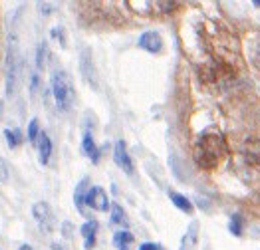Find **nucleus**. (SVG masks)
I'll use <instances>...</instances> for the list:
<instances>
[{"label":"nucleus","mask_w":260,"mask_h":250,"mask_svg":"<svg viewBox=\"0 0 260 250\" xmlns=\"http://www.w3.org/2000/svg\"><path fill=\"white\" fill-rule=\"evenodd\" d=\"M224 155H226V145H224L222 135L218 133H203L193 149L195 163L205 171L216 169Z\"/></svg>","instance_id":"f257e3e1"},{"label":"nucleus","mask_w":260,"mask_h":250,"mask_svg":"<svg viewBox=\"0 0 260 250\" xmlns=\"http://www.w3.org/2000/svg\"><path fill=\"white\" fill-rule=\"evenodd\" d=\"M52 94L60 111H68L74 103V88L70 78L64 72H54L52 76Z\"/></svg>","instance_id":"f03ea898"},{"label":"nucleus","mask_w":260,"mask_h":250,"mask_svg":"<svg viewBox=\"0 0 260 250\" xmlns=\"http://www.w3.org/2000/svg\"><path fill=\"white\" fill-rule=\"evenodd\" d=\"M16 76H18V48H16L14 36H10L8 50H6V96L14 94Z\"/></svg>","instance_id":"7ed1b4c3"},{"label":"nucleus","mask_w":260,"mask_h":250,"mask_svg":"<svg viewBox=\"0 0 260 250\" xmlns=\"http://www.w3.org/2000/svg\"><path fill=\"white\" fill-rule=\"evenodd\" d=\"M113 161L115 165L125 173V175H133V161L129 157V151L125 141H117L115 147H113Z\"/></svg>","instance_id":"20e7f679"},{"label":"nucleus","mask_w":260,"mask_h":250,"mask_svg":"<svg viewBox=\"0 0 260 250\" xmlns=\"http://www.w3.org/2000/svg\"><path fill=\"white\" fill-rule=\"evenodd\" d=\"M86 204L92 206L94 210H100V212L109 208V200H107V195H105V191L102 187H92L86 193Z\"/></svg>","instance_id":"39448f33"},{"label":"nucleus","mask_w":260,"mask_h":250,"mask_svg":"<svg viewBox=\"0 0 260 250\" xmlns=\"http://www.w3.org/2000/svg\"><path fill=\"white\" fill-rule=\"evenodd\" d=\"M139 48H143L145 52H151V54H159L163 50V40H161L159 32H155V30L143 32L139 36Z\"/></svg>","instance_id":"423d86ee"},{"label":"nucleus","mask_w":260,"mask_h":250,"mask_svg":"<svg viewBox=\"0 0 260 250\" xmlns=\"http://www.w3.org/2000/svg\"><path fill=\"white\" fill-rule=\"evenodd\" d=\"M197 246H199V222L193 220L181 238V248L179 250H197Z\"/></svg>","instance_id":"0eeeda50"},{"label":"nucleus","mask_w":260,"mask_h":250,"mask_svg":"<svg viewBox=\"0 0 260 250\" xmlns=\"http://www.w3.org/2000/svg\"><path fill=\"white\" fill-rule=\"evenodd\" d=\"M80 68L84 72V80L94 88L98 90V80H96V70H94V64H92V58H90V50H86L82 54V60H80Z\"/></svg>","instance_id":"6e6552de"},{"label":"nucleus","mask_w":260,"mask_h":250,"mask_svg":"<svg viewBox=\"0 0 260 250\" xmlns=\"http://www.w3.org/2000/svg\"><path fill=\"white\" fill-rule=\"evenodd\" d=\"M96 234H98V222L96 220H88L82 226V236H84V246L92 250L96 246Z\"/></svg>","instance_id":"1a4fd4ad"},{"label":"nucleus","mask_w":260,"mask_h":250,"mask_svg":"<svg viewBox=\"0 0 260 250\" xmlns=\"http://www.w3.org/2000/svg\"><path fill=\"white\" fill-rule=\"evenodd\" d=\"M36 145H38V157H40V163L46 165V163L50 161V155H52V141H50V137H48L46 133H40Z\"/></svg>","instance_id":"9d476101"},{"label":"nucleus","mask_w":260,"mask_h":250,"mask_svg":"<svg viewBox=\"0 0 260 250\" xmlns=\"http://www.w3.org/2000/svg\"><path fill=\"white\" fill-rule=\"evenodd\" d=\"M244 157L248 163L260 167V139H248L244 145Z\"/></svg>","instance_id":"9b49d317"},{"label":"nucleus","mask_w":260,"mask_h":250,"mask_svg":"<svg viewBox=\"0 0 260 250\" xmlns=\"http://www.w3.org/2000/svg\"><path fill=\"white\" fill-rule=\"evenodd\" d=\"M82 151H84L86 157H90L92 163H100V149L96 147V143H94L90 133H86L84 139H82Z\"/></svg>","instance_id":"f8f14e48"},{"label":"nucleus","mask_w":260,"mask_h":250,"mask_svg":"<svg viewBox=\"0 0 260 250\" xmlns=\"http://www.w3.org/2000/svg\"><path fill=\"white\" fill-rule=\"evenodd\" d=\"M32 214H34V218H36L44 228H48V226H46L48 220L52 222V216H50L52 212H50V206H48L46 202H36V204L32 206Z\"/></svg>","instance_id":"ddd939ff"},{"label":"nucleus","mask_w":260,"mask_h":250,"mask_svg":"<svg viewBox=\"0 0 260 250\" xmlns=\"http://www.w3.org/2000/svg\"><path fill=\"white\" fill-rule=\"evenodd\" d=\"M88 183H90V179H82L80 185L76 187V193H74V204H76L78 212H82V214H86L84 202H86V189H88Z\"/></svg>","instance_id":"4468645a"},{"label":"nucleus","mask_w":260,"mask_h":250,"mask_svg":"<svg viewBox=\"0 0 260 250\" xmlns=\"http://www.w3.org/2000/svg\"><path fill=\"white\" fill-rule=\"evenodd\" d=\"M169 197H171V202H173L179 210H183V212H187V214H191V212H193V202L187 199L185 195L175 193V191H169Z\"/></svg>","instance_id":"2eb2a0df"},{"label":"nucleus","mask_w":260,"mask_h":250,"mask_svg":"<svg viewBox=\"0 0 260 250\" xmlns=\"http://www.w3.org/2000/svg\"><path fill=\"white\" fill-rule=\"evenodd\" d=\"M113 244L117 250H129V244H133V234L127 230H117L113 234Z\"/></svg>","instance_id":"dca6fc26"},{"label":"nucleus","mask_w":260,"mask_h":250,"mask_svg":"<svg viewBox=\"0 0 260 250\" xmlns=\"http://www.w3.org/2000/svg\"><path fill=\"white\" fill-rule=\"evenodd\" d=\"M111 224H121V226H125V224H127L125 210H123L117 202H113V204H111Z\"/></svg>","instance_id":"f3484780"},{"label":"nucleus","mask_w":260,"mask_h":250,"mask_svg":"<svg viewBox=\"0 0 260 250\" xmlns=\"http://www.w3.org/2000/svg\"><path fill=\"white\" fill-rule=\"evenodd\" d=\"M242 226H244V218H242V214H232V216H230V224H228L230 234H234V236H242Z\"/></svg>","instance_id":"a211bd4d"},{"label":"nucleus","mask_w":260,"mask_h":250,"mask_svg":"<svg viewBox=\"0 0 260 250\" xmlns=\"http://www.w3.org/2000/svg\"><path fill=\"white\" fill-rule=\"evenodd\" d=\"M4 137H6V141H8V145H10L12 149L22 143V131H20V129H6V131H4Z\"/></svg>","instance_id":"6ab92c4d"},{"label":"nucleus","mask_w":260,"mask_h":250,"mask_svg":"<svg viewBox=\"0 0 260 250\" xmlns=\"http://www.w3.org/2000/svg\"><path fill=\"white\" fill-rule=\"evenodd\" d=\"M38 135H40V123H38V119L34 117V119L30 121V125H28V141H30V143H36V141H38Z\"/></svg>","instance_id":"aec40b11"},{"label":"nucleus","mask_w":260,"mask_h":250,"mask_svg":"<svg viewBox=\"0 0 260 250\" xmlns=\"http://www.w3.org/2000/svg\"><path fill=\"white\" fill-rule=\"evenodd\" d=\"M44 52H46V44H40V48H38V70L44 68Z\"/></svg>","instance_id":"412c9836"},{"label":"nucleus","mask_w":260,"mask_h":250,"mask_svg":"<svg viewBox=\"0 0 260 250\" xmlns=\"http://www.w3.org/2000/svg\"><path fill=\"white\" fill-rule=\"evenodd\" d=\"M8 179V167H6V161L0 159V181H6Z\"/></svg>","instance_id":"4be33fe9"},{"label":"nucleus","mask_w":260,"mask_h":250,"mask_svg":"<svg viewBox=\"0 0 260 250\" xmlns=\"http://www.w3.org/2000/svg\"><path fill=\"white\" fill-rule=\"evenodd\" d=\"M139 250H165L161 244H157V242H145V244H141Z\"/></svg>","instance_id":"5701e85b"},{"label":"nucleus","mask_w":260,"mask_h":250,"mask_svg":"<svg viewBox=\"0 0 260 250\" xmlns=\"http://www.w3.org/2000/svg\"><path fill=\"white\" fill-rule=\"evenodd\" d=\"M30 86H32V96H34L38 92V76H32V84Z\"/></svg>","instance_id":"b1692460"},{"label":"nucleus","mask_w":260,"mask_h":250,"mask_svg":"<svg viewBox=\"0 0 260 250\" xmlns=\"http://www.w3.org/2000/svg\"><path fill=\"white\" fill-rule=\"evenodd\" d=\"M254 6H256V8H260V0H254Z\"/></svg>","instance_id":"393cba45"},{"label":"nucleus","mask_w":260,"mask_h":250,"mask_svg":"<svg viewBox=\"0 0 260 250\" xmlns=\"http://www.w3.org/2000/svg\"><path fill=\"white\" fill-rule=\"evenodd\" d=\"M20 250H32V248H30V246H22Z\"/></svg>","instance_id":"a878e982"}]
</instances>
